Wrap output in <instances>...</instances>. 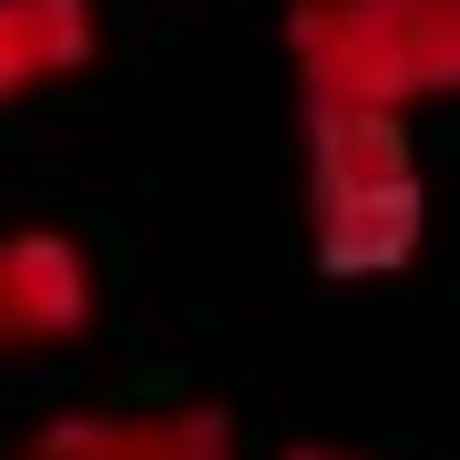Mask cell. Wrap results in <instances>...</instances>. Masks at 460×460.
I'll return each mask as SVG.
<instances>
[{
    "instance_id": "obj_1",
    "label": "cell",
    "mask_w": 460,
    "mask_h": 460,
    "mask_svg": "<svg viewBox=\"0 0 460 460\" xmlns=\"http://www.w3.org/2000/svg\"><path fill=\"white\" fill-rule=\"evenodd\" d=\"M429 184L410 154V113L307 102V246L328 277H389L420 256Z\"/></svg>"
},
{
    "instance_id": "obj_2",
    "label": "cell",
    "mask_w": 460,
    "mask_h": 460,
    "mask_svg": "<svg viewBox=\"0 0 460 460\" xmlns=\"http://www.w3.org/2000/svg\"><path fill=\"white\" fill-rule=\"evenodd\" d=\"M287 51L307 102L410 113L460 93V0H296Z\"/></svg>"
},
{
    "instance_id": "obj_3",
    "label": "cell",
    "mask_w": 460,
    "mask_h": 460,
    "mask_svg": "<svg viewBox=\"0 0 460 460\" xmlns=\"http://www.w3.org/2000/svg\"><path fill=\"white\" fill-rule=\"evenodd\" d=\"M102 307L93 256L62 226H11L0 235V358H31V348H72Z\"/></svg>"
},
{
    "instance_id": "obj_4",
    "label": "cell",
    "mask_w": 460,
    "mask_h": 460,
    "mask_svg": "<svg viewBox=\"0 0 460 460\" xmlns=\"http://www.w3.org/2000/svg\"><path fill=\"white\" fill-rule=\"evenodd\" d=\"M0 460H235L215 410H93V420H51Z\"/></svg>"
},
{
    "instance_id": "obj_5",
    "label": "cell",
    "mask_w": 460,
    "mask_h": 460,
    "mask_svg": "<svg viewBox=\"0 0 460 460\" xmlns=\"http://www.w3.org/2000/svg\"><path fill=\"white\" fill-rule=\"evenodd\" d=\"M102 51L93 0H0V102H31L51 83H72Z\"/></svg>"
},
{
    "instance_id": "obj_6",
    "label": "cell",
    "mask_w": 460,
    "mask_h": 460,
    "mask_svg": "<svg viewBox=\"0 0 460 460\" xmlns=\"http://www.w3.org/2000/svg\"><path fill=\"white\" fill-rule=\"evenodd\" d=\"M287 460H358V450H317V440H307V450H287Z\"/></svg>"
}]
</instances>
